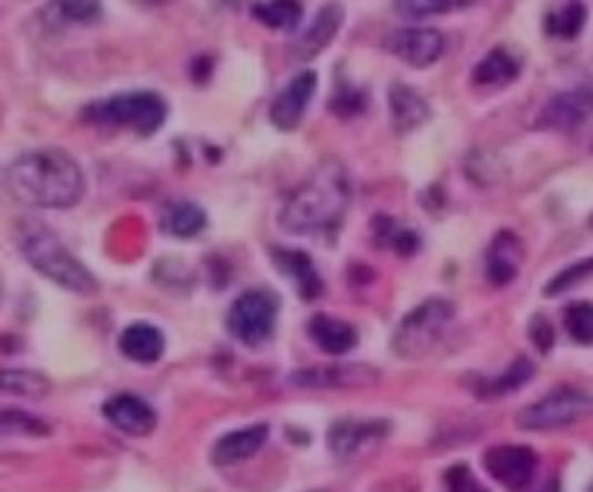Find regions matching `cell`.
Wrapping results in <instances>:
<instances>
[{"label": "cell", "instance_id": "obj_1", "mask_svg": "<svg viewBox=\"0 0 593 492\" xmlns=\"http://www.w3.org/2000/svg\"><path fill=\"white\" fill-rule=\"evenodd\" d=\"M9 191L32 209H73L84 198V171L61 148H36L7 171Z\"/></svg>", "mask_w": 593, "mask_h": 492}, {"label": "cell", "instance_id": "obj_2", "mask_svg": "<svg viewBox=\"0 0 593 492\" xmlns=\"http://www.w3.org/2000/svg\"><path fill=\"white\" fill-rule=\"evenodd\" d=\"M351 203V180L342 165L324 162L287 198L279 223L290 235H324L342 223Z\"/></svg>", "mask_w": 593, "mask_h": 492}, {"label": "cell", "instance_id": "obj_3", "mask_svg": "<svg viewBox=\"0 0 593 492\" xmlns=\"http://www.w3.org/2000/svg\"><path fill=\"white\" fill-rule=\"evenodd\" d=\"M18 243H21L23 258H27L44 279H50L52 284L64 287V290H70V293L76 295L99 293V281H96L93 272L81 264L79 258L61 243V238L56 235V232H50L47 227H41V223L36 221L27 223V227L21 229Z\"/></svg>", "mask_w": 593, "mask_h": 492}, {"label": "cell", "instance_id": "obj_4", "mask_svg": "<svg viewBox=\"0 0 593 492\" xmlns=\"http://www.w3.org/2000/svg\"><path fill=\"white\" fill-rule=\"evenodd\" d=\"M84 117L96 125L133 128L142 137H151L154 131H160V125L169 117V104L160 93L137 90V93H119L104 99V102L90 104Z\"/></svg>", "mask_w": 593, "mask_h": 492}, {"label": "cell", "instance_id": "obj_5", "mask_svg": "<svg viewBox=\"0 0 593 492\" xmlns=\"http://www.w3.org/2000/svg\"><path fill=\"white\" fill-rule=\"evenodd\" d=\"M454 319V304L446 299H429L418 308L405 313L403 322L396 324L391 348L400 360H420L425 353H432L449 324Z\"/></svg>", "mask_w": 593, "mask_h": 492}, {"label": "cell", "instance_id": "obj_6", "mask_svg": "<svg viewBox=\"0 0 593 492\" xmlns=\"http://www.w3.org/2000/svg\"><path fill=\"white\" fill-rule=\"evenodd\" d=\"M279 322V295L270 290H247L232 302L227 317V331L241 345L261 348L275 333Z\"/></svg>", "mask_w": 593, "mask_h": 492}, {"label": "cell", "instance_id": "obj_7", "mask_svg": "<svg viewBox=\"0 0 593 492\" xmlns=\"http://www.w3.org/2000/svg\"><path fill=\"white\" fill-rule=\"evenodd\" d=\"M593 414V394L582 389H556L547 398L535 400L527 409H521L515 423L527 432H550V429L573 426L579 420Z\"/></svg>", "mask_w": 593, "mask_h": 492}, {"label": "cell", "instance_id": "obj_8", "mask_svg": "<svg viewBox=\"0 0 593 492\" xmlns=\"http://www.w3.org/2000/svg\"><path fill=\"white\" fill-rule=\"evenodd\" d=\"M484 470L490 472L501 486L521 492L533 484L535 470H539V455H535L530 446L501 443V446H492L484 455Z\"/></svg>", "mask_w": 593, "mask_h": 492}, {"label": "cell", "instance_id": "obj_9", "mask_svg": "<svg viewBox=\"0 0 593 492\" xmlns=\"http://www.w3.org/2000/svg\"><path fill=\"white\" fill-rule=\"evenodd\" d=\"M315 84H319V76L315 70H301L293 79L287 81L284 90H281L270 104V122L279 131L290 133L293 128H299V122L304 119L310 108V99L315 93Z\"/></svg>", "mask_w": 593, "mask_h": 492}, {"label": "cell", "instance_id": "obj_10", "mask_svg": "<svg viewBox=\"0 0 593 492\" xmlns=\"http://www.w3.org/2000/svg\"><path fill=\"white\" fill-rule=\"evenodd\" d=\"M385 50L411 67H432L446 50V41L438 30L409 27V30L391 32L389 41H385Z\"/></svg>", "mask_w": 593, "mask_h": 492}, {"label": "cell", "instance_id": "obj_11", "mask_svg": "<svg viewBox=\"0 0 593 492\" xmlns=\"http://www.w3.org/2000/svg\"><path fill=\"white\" fill-rule=\"evenodd\" d=\"M391 432L389 420H336L328 432V446L336 458L360 455L362 449L374 446Z\"/></svg>", "mask_w": 593, "mask_h": 492}, {"label": "cell", "instance_id": "obj_12", "mask_svg": "<svg viewBox=\"0 0 593 492\" xmlns=\"http://www.w3.org/2000/svg\"><path fill=\"white\" fill-rule=\"evenodd\" d=\"M342 23H344L342 7H336V3H328V7L319 9L315 21L310 23L308 30L301 32L299 38H295L293 44H290V59L313 61L319 52H324L330 44H333V38L339 36Z\"/></svg>", "mask_w": 593, "mask_h": 492}, {"label": "cell", "instance_id": "obj_13", "mask_svg": "<svg viewBox=\"0 0 593 492\" xmlns=\"http://www.w3.org/2000/svg\"><path fill=\"white\" fill-rule=\"evenodd\" d=\"M102 414L108 423L119 429V432L131 434V438H145L157 429V412L137 394H117L102 405Z\"/></svg>", "mask_w": 593, "mask_h": 492}, {"label": "cell", "instance_id": "obj_14", "mask_svg": "<svg viewBox=\"0 0 593 492\" xmlns=\"http://www.w3.org/2000/svg\"><path fill=\"white\" fill-rule=\"evenodd\" d=\"M593 113V88H573L567 93H559L550 99L547 108L539 117V128H556V131H571L579 128Z\"/></svg>", "mask_w": 593, "mask_h": 492}, {"label": "cell", "instance_id": "obj_15", "mask_svg": "<svg viewBox=\"0 0 593 492\" xmlns=\"http://www.w3.org/2000/svg\"><path fill=\"white\" fill-rule=\"evenodd\" d=\"M524 264V243L515 232H499L486 250V279L495 287L513 284Z\"/></svg>", "mask_w": 593, "mask_h": 492}, {"label": "cell", "instance_id": "obj_16", "mask_svg": "<svg viewBox=\"0 0 593 492\" xmlns=\"http://www.w3.org/2000/svg\"><path fill=\"white\" fill-rule=\"evenodd\" d=\"M270 438V429L264 423H255V426L234 429V432L223 434L212 449V463L214 466H234V463L250 461L252 455L261 452V446Z\"/></svg>", "mask_w": 593, "mask_h": 492}, {"label": "cell", "instance_id": "obj_17", "mask_svg": "<svg viewBox=\"0 0 593 492\" xmlns=\"http://www.w3.org/2000/svg\"><path fill=\"white\" fill-rule=\"evenodd\" d=\"M308 331L315 345L322 348L324 353H330V357H342V353H351L353 348L360 345L356 328L351 322H344V319L328 317V313H319V317L310 319Z\"/></svg>", "mask_w": 593, "mask_h": 492}, {"label": "cell", "instance_id": "obj_18", "mask_svg": "<svg viewBox=\"0 0 593 492\" xmlns=\"http://www.w3.org/2000/svg\"><path fill=\"white\" fill-rule=\"evenodd\" d=\"M521 76V59L513 50L506 47H495L478 61L475 70H472V81L478 88H504V84H513Z\"/></svg>", "mask_w": 593, "mask_h": 492}, {"label": "cell", "instance_id": "obj_19", "mask_svg": "<svg viewBox=\"0 0 593 492\" xmlns=\"http://www.w3.org/2000/svg\"><path fill=\"white\" fill-rule=\"evenodd\" d=\"M119 351L125 353L128 360L151 365V362L160 360L162 351H165V337H162V331H157L154 324L133 322L128 324L122 337H119Z\"/></svg>", "mask_w": 593, "mask_h": 492}, {"label": "cell", "instance_id": "obj_20", "mask_svg": "<svg viewBox=\"0 0 593 492\" xmlns=\"http://www.w3.org/2000/svg\"><path fill=\"white\" fill-rule=\"evenodd\" d=\"M389 108L391 122H394L396 131H418L420 125L429 122V104H425V99L418 90H411L409 84H403V81L391 84Z\"/></svg>", "mask_w": 593, "mask_h": 492}, {"label": "cell", "instance_id": "obj_21", "mask_svg": "<svg viewBox=\"0 0 593 492\" xmlns=\"http://www.w3.org/2000/svg\"><path fill=\"white\" fill-rule=\"evenodd\" d=\"M272 261H275V264L281 267V272H284L287 279L293 281L295 287H299V293L304 295L308 302H313L315 295H319L324 290L322 275L315 272V264L310 261L308 252L272 250Z\"/></svg>", "mask_w": 593, "mask_h": 492}, {"label": "cell", "instance_id": "obj_22", "mask_svg": "<svg viewBox=\"0 0 593 492\" xmlns=\"http://www.w3.org/2000/svg\"><path fill=\"white\" fill-rule=\"evenodd\" d=\"M160 229L171 238H194L205 229V212L191 200H171L162 207Z\"/></svg>", "mask_w": 593, "mask_h": 492}, {"label": "cell", "instance_id": "obj_23", "mask_svg": "<svg viewBox=\"0 0 593 492\" xmlns=\"http://www.w3.org/2000/svg\"><path fill=\"white\" fill-rule=\"evenodd\" d=\"M585 21L587 9L582 3H562L544 16V32L556 41H573L579 32L585 30Z\"/></svg>", "mask_w": 593, "mask_h": 492}, {"label": "cell", "instance_id": "obj_24", "mask_svg": "<svg viewBox=\"0 0 593 492\" xmlns=\"http://www.w3.org/2000/svg\"><path fill=\"white\" fill-rule=\"evenodd\" d=\"M368 380H376V371L353 365L351 371L344 368H330V371H301L293 374V382L304 385V389H319V385H362Z\"/></svg>", "mask_w": 593, "mask_h": 492}, {"label": "cell", "instance_id": "obj_25", "mask_svg": "<svg viewBox=\"0 0 593 492\" xmlns=\"http://www.w3.org/2000/svg\"><path fill=\"white\" fill-rule=\"evenodd\" d=\"M250 12L255 21H261L264 27L279 32H293L301 23V16H304L301 3H287V0H275V3H252Z\"/></svg>", "mask_w": 593, "mask_h": 492}, {"label": "cell", "instance_id": "obj_26", "mask_svg": "<svg viewBox=\"0 0 593 492\" xmlns=\"http://www.w3.org/2000/svg\"><path fill=\"white\" fill-rule=\"evenodd\" d=\"M533 374H535L533 362L519 357L513 365L506 368L504 374L495 376V380L481 382V394H484V398H504V394H513V391H519L521 385H527V382L533 380Z\"/></svg>", "mask_w": 593, "mask_h": 492}, {"label": "cell", "instance_id": "obj_27", "mask_svg": "<svg viewBox=\"0 0 593 492\" xmlns=\"http://www.w3.org/2000/svg\"><path fill=\"white\" fill-rule=\"evenodd\" d=\"M0 391L18 394V398H44L50 394V380L38 371H0Z\"/></svg>", "mask_w": 593, "mask_h": 492}, {"label": "cell", "instance_id": "obj_28", "mask_svg": "<svg viewBox=\"0 0 593 492\" xmlns=\"http://www.w3.org/2000/svg\"><path fill=\"white\" fill-rule=\"evenodd\" d=\"M564 328L579 345H593V302H576L564 313Z\"/></svg>", "mask_w": 593, "mask_h": 492}, {"label": "cell", "instance_id": "obj_29", "mask_svg": "<svg viewBox=\"0 0 593 492\" xmlns=\"http://www.w3.org/2000/svg\"><path fill=\"white\" fill-rule=\"evenodd\" d=\"M47 423L23 412H0V438L7 434H47Z\"/></svg>", "mask_w": 593, "mask_h": 492}, {"label": "cell", "instance_id": "obj_30", "mask_svg": "<svg viewBox=\"0 0 593 492\" xmlns=\"http://www.w3.org/2000/svg\"><path fill=\"white\" fill-rule=\"evenodd\" d=\"M593 275V258H585L579 264H571L567 270H562L556 279H550L547 287H544V295H562L564 290H571L573 284H579L582 279Z\"/></svg>", "mask_w": 593, "mask_h": 492}, {"label": "cell", "instance_id": "obj_31", "mask_svg": "<svg viewBox=\"0 0 593 492\" xmlns=\"http://www.w3.org/2000/svg\"><path fill=\"white\" fill-rule=\"evenodd\" d=\"M463 3L454 0H414V3H394V12L405 18H429V16H443V12H454Z\"/></svg>", "mask_w": 593, "mask_h": 492}, {"label": "cell", "instance_id": "obj_32", "mask_svg": "<svg viewBox=\"0 0 593 492\" xmlns=\"http://www.w3.org/2000/svg\"><path fill=\"white\" fill-rule=\"evenodd\" d=\"M446 490L449 492H486V486L475 478V472L469 470L466 463H454L446 472Z\"/></svg>", "mask_w": 593, "mask_h": 492}, {"label": "cell", "instance_id": "obj_33", "mask_svg": "<svg viewBox=\"0 0 593 492\" xmlns=\"http://www.w3.org/2000/svg\"><path fill=\"white\" fill-rule=\"evenodd\" d=\"M365 108V93L362 90H339L333 96V102H330V111L336 113V117H356Z\"/></svg>", "mask_w": 593, "mask_h": 492}, {"label": "cell", "instance_id": "obj_34", "mask_svg": "<svg viewBox=\"0 0 593 492\" xmlns=\"http://www.w3.org/2000/svg\"><path fill=\"white\" fill-rule=\"evenodd\" d=\"M59 12H64V18L79 23H93L102 18V7L99 3H59Z\"/></svg>", "mask_w": 593, "mask_h": 492}, {"label": "cell", "instance_id": "obj_35", "mask_svg": "<svg viewBox=\"0 0 593 492\" xmlns=\"http://www.w3.org/2000/svg\"><path fill=\"white\" fill-rule=\"evenodd\" d=\"M530 339H533L535 348H539V351L547 353L550 348H553V342H556V333H553V324H550L544 317H535L533 324H530Z\"/></svg>", "mask_w": 593, "mask_h": 492}, {"label": "cell", "instance_id": "obj_36", "mask_svg": "<svg viewBox=\"0 0 593 492\" xmlns=\"http://www.w3.org/2000/svg\"><path fill=\"white\" fill-rule=\"evenodd\" d=\"M542 492H559V484H556V481H550V484L547 486H544V490Z\"/></svg>", "mask_w": 593, "mask_h": 492}]
</instances>
